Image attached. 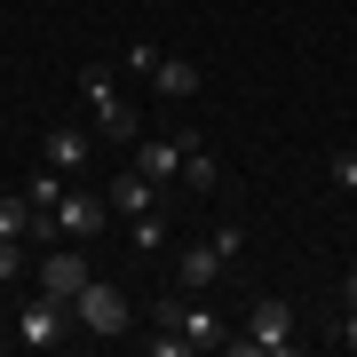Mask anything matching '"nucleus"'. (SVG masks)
<instances>
[{"mask_svg":"<svg viewBox=\"0 0 357 357\" xmlns=\"http://www.w3.org/2000/svg\"><path fill=\"white\" fill-rule=\"evenodd\" d=\"M222 183V167H215V151H206V135H183V191H215Z\"/></svg>","mask_w":357,"mask_h":357,"instance_id":"nucleus-12","label":"nucleus"},{"mask_svg":"<svg viewBox=\"0 0 357 357\" xmlns=\"http://www.w3.org/2000/svg\"><path fill=\"white\" fill-rule=\"evenodd\" d=\"M48 215H56V230H64V238H96L112 206H103V199H88V191H64V199L48 206Z\"/></svg>","mask_w":357,"mask_h":357,"instance_id":"nucleus-9","label":"nucleus"},{"mask_svg":"<svg viewBox=\"0 0 357 357\" xmlns=\"http://www.w3.org/2000/svg\"><path fill=\"white\" fill-rule=\"evenodd\" d=\"M79 103L96 112V128L112 135V143H135V112H128V96L112 88V72H103V64H88V72H79Z\"/></svg>","mask_w":357,"mask_h":357,"instance_id":"nucleus-4","label":"nucleus"},{"mask_svg":"<svg viewBox=\"0 0 357 357\" xmlns=\"http://www.w3.org/2000/svg\"><path fill=\"white\" fill-rule=\"evenodd\" d=\"M238 255H246V230H238V222H215L199 246H183V255H175V286H183V294H215L222 270L238 262Z\"/></svg>","mask_w":357,"mask_h":357,"instance_id":"nucleus-1","label":"nucleus"},{"mask_svg":"<svg viewBox=\"0 0 357 357\" xmlns=\"http://www.w3.org/2000/svg\"><path fill=\"white\" fill-rule=\"evenodd\" d=\"M342 294H349V310H357V270H349V286H342Z\"/></svg>","mask_w":357,"mask_h":357,"instance_id":"nucleus-18","label":"nucleus"},{"mask_svg":"<svg viewBox=\"0 0 357 357\" xmlns=\"http://www.w3.org/2000/svg\"><path fill=\"white\" fill-rule=\"evenodd\" d=\"M72 318L88 326V333H103V342H112V333H128V294L103 286V278H88V294L72 302Z\"/></svg>","mask_w":357,"mask_h":357,"instance_id":"nucleus-7","label":"nucleus"},{"mask_svg":"<svg viewBox=\"0 0 357 357\" xmlns=\"http://www.w3.org/2000/svg\"><path fill=\"white\" fill-rule=\"evenodd\" d=\"M103 206H112V215H159V183L151 175H135V167H128V175H112V183H103Z\"/></svg>","mask_w":357,"mask_h":357,"instance_id":"nucleus-8","label":"nucleus"},{"mask_svg":"<svg viewBox=\"0 0 357 357\" xmlns=\"http://www.w3.org/2000/svg\"><path fill=\"white\" fill-rule=\"evenodd\" d=\"M88 151H96V143L79 135V128H56L48 143H40V159H48V167H64V175H79V167H88Z\"/></svg>","mask_w":357,"mask_h":357,"instance_id":"nucleus-13","label":"nucleus"},{"mask_svg":"<svg viewBox=\"0 0 357 357\" xmlns=\"http://www.w3.org/2000/svg\"><path fill=\"white\" fill-rule=\"evenodd\" d=\"M333 183H342V191H357V151H333Z\"/></svg>","mask_w":357,"mask_h":357,"instance_id":"nucleus-16","label":"nucleus"},{"mask_svg":"<svg viewBox=\"0 0 357 357\" xmlns=\"http://www.w3.org/2000/svg\"><path fill=\"white\" fill-rule=\"evenodd\" d=\"M24 255H32V238H0V286L24 278Z\"/></svg>","mask_w":357,"mask_h":357,"instance_id":"nucleus-15","label":"nucleus"},{"mask_svg":"<svg viewBox=\"0 0 357 357\" xmlns=\"http://www.w3.org/2000/svg\"><path fill=\"white\" fill-rule=\"evenodd\" d=\"M230 349L238 357H294V310L278 302V294H262V302L246 310V326L230 333Z\"/></svg>","mask_w":357,"mask_h":357,"instance_id":"nucleus-3","label":"nucleus"},{"mask_svg":"<svg viewBox=\"0 0 357 357\" xmlns=\"http://www.w3.org/2000/svg\"><path fill=\"white\" fill-rule=\"evenodd\" d=\"M151 88H159L167 103H191L206 79H199V64H191V56H159V64H151Z\"/></svg>","mask_w":357,"mask_h":357,"instance_id":"nucleus-10","label":"nucleus"},{"mask_svg":"<svg viewBox=\"0 0 357 357\" xmlns=\"http://www.w3.org/2000/svg\"><path fill=\"white\" fill-rule=\"evenodd\" d=\"M88 255H79V238L72 246H40V294H56V302H79L88 294Z\"/></svg>","mask_w":357,"mask_h":357,"instance_id":"nucleus-6","label":"nucleus"},{"mask_svg":"<svg viewBox=\"0 0 357 357\" xmlns=\"http://www.w3.org/2000/svg\"><path fill=\"white\" fill-rule=\"evenodd\" d=\"M333 342H342V349L357 357V310H349V318H342V326H333Z\"/></svg>","mask_w":357,"mask_h":357,"instance_id":"nucleus-17","label":"nucleus"},{"mask_svg":"<svg viewBox=\"0 0 357 357\" xmlns=\"http://www.w3.org/2000/svg\"><path fill=\"white\" fill-rule=\"evenodd\" d=\"M135 175H151V183H183V135H167V143H135Z\"/></svg>","mask_w":357,"mask_h":357,"instance_id":"nucleus-11","label":"nucleus"},{"mask_svg":"<svg viewBox=\"0 0 357 357\" xmlns=\"http://www.w3.org/2000/svg\"><path fill=\"white\" fill-rule=\"evenodd\" d=\"M64 191H72V175H64V167H48V159H40V167H32V183H24V199L40 206V215H48V206L64 199Z\"/></svg>","mask_w":357,"mask_h":357,"instance_id":"nucleus-14","label":"nucleus"},{"mask_svg":"<svg viewBox=\"0 0 357 357\" xmlns=\"http://www.w3.org/2000/svg\"><path fill=\"white\" fill-rule=\"evenodd\" d=\"M72 326H79L72 302H56V294H32V302L16 310V342H24V349H56Z\"/></svg>","mask_w":357,"mask_h":357,"instance_id":"nucleus-5","label":"nucleus"},{"mask_svg":"<svg viewBox=\"0 0 357 357\" xmlns=\"http://www.w3.org/2000/svg\"><path fill=\"white\" fill-rule=\"evenodd\" d=\"M159 326L183 333L191 349H230V326H222V310L206 294H159Z\"/></svg>","mask_w":357,"mask_h":357,"instance_id":"nucleus-2","label":"nucleus"}]
</instances>
